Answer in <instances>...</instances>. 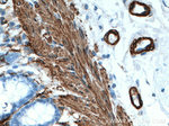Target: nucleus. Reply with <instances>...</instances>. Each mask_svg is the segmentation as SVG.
Instances as JSON below:
<instances>
[{
	"label": "nucleus",
	"instance_id": "nucleus-1",
	"mask_svg": "<svg viewBox=\"0 0 169 126\" xmlns=\"http://www.w3.org/2000/svg\"><path fill=\"white\" fill-rule=\"evenodd\" d=\"M131 97H132V102L135 107H141V102H140V96L135 88L131 89Z\"/></svg>",
	"mask_w": 169,
	"mask_h": 126
},
{
	"label": "nucleus",
	"instance_id": "nucleus-2",
	"mask_svg": "<svg viewBox=\"0 0 169 126\" xmlns=\"http://www.w3.org/2000/svg\"><path fill=\"white\" fill-rule=\"evenodd\" d=\"M142 42H146V44H150L151 43V41L150 39H142ZM148 48V45H138V48H137V51H142V50H146Z\"/></svg>",
	"mask_w": 169,
	"mask_h": 126
}]
</instances>
